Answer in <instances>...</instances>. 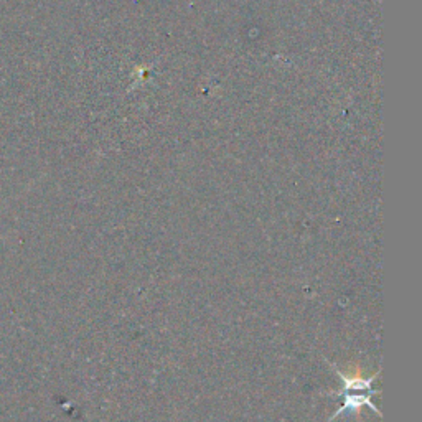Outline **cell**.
Segmentation results:
<instances>
[{
	"instance_id": "1",
	"label": "cell",
	"mask_w": 422,
	"mask_h": 422,
	"mask_svg": "<svg viewBox=\"0 0 422 422\" xmlns=\"http://www.w3.org/2000/svg\"><path fill=\"white\" fill-rule=\"evenodd\" d=\"M335 371H337V375L342 378V384H343L342 389L335 392V395L345 396V403H343V406L340 408V411L337 414H333V416L330 417V421H333L335 417L340 416V414L345 411H360L363 406H368V408L373 409L376 414H379L378 409H376V406L371 403V396L378 395V389H371L373 379L378 376V373L370 376V378H363L360 373L347 375V373L338 370V368Z\"/></svg>"
}]
</instances>
